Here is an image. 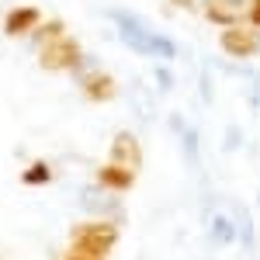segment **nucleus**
Instances as JSON below:
<instances>
[{"label":"nucleus","instance_id":"6ab92c4d","mask_svg":"<svg viewBox=\"0 0 260 260\" xmlns=\"http://www.w3.org/2000/svg\"><path fill=\"white\" fill-rule=\"evenodd\" d=\"M153 80H156V87H160L163 94L174 87V77H170V70H167V66H156V70H153Z\"/></svg>","mask_w":260,"mask_h":260},{"label":"nucleus","instance_id":"4be33fe9","mask_svg":"<svg viewBox=\"0 0 260 260\" xmlns=\"http://www.w3.org/2000/svg\"><path fill=\"white\" fill-rule=\"evenodd\" d=\"M170 128H174V136H180V132L187 128V121H184V115H170Z\"/></svg>","mask_w":260,"mask_h":260},{"label":"nucleus","instance_id":"aec40b11","mask_svg":"<svg viewBox=\"0 0 260 260\" xmlns=\"http://www.w3.org/2000/svg\"><path fill=\"white\" fill-rule=\"evenodd\" d=\"M246 80H250V108L257 111V108H260V77L246 70Z\"/></svg>","mask_w":260,"mask_h":260},{"label":"nucleus","instance_id":"f8f14e48","mask_svg":"<svg viewBox=\"0 0 260 260\" xmlns=\"http://www.w3.org/2000/svg\"><path fill=\"white\" fill-rule=\"evenodd\" d=\"M233 222H236V236H240V246L246 253H253V246H257V229H253V215L246 212V208H236L233 212Z\"/></svg>","mask_w":260,"mask_h":260},{"label":"nucleus","instance_id":"4468645a","mask_svg":"<svg viewBox=\"0 0 260 260\" xmlns=\"http://www.w3.org/2000/svg\"><path fill=\"white\" fill-rule=\"evenodd\" d=\"M177 139H180V149H184L187 167H198V156H201V136H198V128H194V125H187Z\"/></svg>","mask_w":260,"mask_h":260},{"label":"nucleus","instance_id":"7ed1b4c3","mask_svg":"<svg viewBox=\"0 0 260 260\" xmlns=\"http://www.w3.org/2000/svg\"><path fill=\"white\" fill-rule=\"evenodd\" d=\"M39 66L49 73H73L83 66V49L73 35H62V39L39 45Z\"/></svg>","mask_w":260,"mask_h":260},{"label":"nucleus","instance_id":"ddd939ff","mask_svg":"<svg viewBox=\"0 0 260 260\" xmlns=\"http://www.w3.org/2000/svg\"><path fill=\"white\" fill-rule=\"evenodd\" d=\"M21 184L24 187H45V184H52V167L45 160H31L21 170Z\"/></svg>","mask_w":260,"mask_h":260},{"label":"nucleus","instance_id":"6e6552de","mask_svg":"<svg viewBox=\"0 0 260 260\" xmlns=\"http://www.w3.org/2000/svg\"><path fill=\"white\" fill-rule=\"evenodd\" d=\"M77 80H80L83 98L94 101V104H108V101L118 98V80H115L111 73H104V70H90V73H80Z\"/></svg>","mask_w":260,"mask_h":260},{"label":"nucleus","instance_id":"412c9836","mask_svg":"<svg viewBox=\"0 0 260 260\" xmlns=\"http://www.w3.org/2000/svg\"><path fill=\"white\" fill-rule=\"evenodd\" d=\"M246 24L260 28V0H250V7H246Z\"/></svg>","mask_w":260,"mask_h":260},{"label":"nucleus","instance_id":"423d86ee","mask_svg":"<svg viewBox=\"0 0 260 260\" xmlns=\"http://www.w3.org/2000/svg\"><path fill=\"white\" fill-rule=\"evenodd\" d=\"M246 7H250V0H201L205 21H212V24H219V28L243 24V21H246Z\"/></svg>","mask_w":260,"mask_h":260},{"label":"nucleus","instance_id":"9b49d317","mask_svg":"<svg viewBox=\"0 0 260 260\" xmlns=\"http://www.w3.org/2000/svg\"><path fill=\"white\" fill-rule=\"evenodd\" d=\"M208 240H212V246H233V243H240L233 215H225V212H215V215L208 219Z\"/></svg>","mask_w":260,"mask_h":260},{"label":"nucleus","instance_id":"f3484780","mask_svg":"<svg viewBox=\"0 0 260 260\" xmlns=\"http://www.w3.org/2000/svg\"><path fill=\"white\" fill-rule=\"evenodd\" d=\"M243 146V128H225V139H222V153H233V149H240Z\"/></svg>","mask_w":260,"mask_h":260},{"label":"nucleus","instance_id":"f257e3e1","mask_svg":"<svg viewBox=\"0 0 260 260\" xmlns=\"http://www.w3.org/2000/svg\"><path fill=\"white\" fill-rule=\"evenodd\" d=\"M108 18L115 24V31H118L121 45H128L132 52H139V56H149V59H177V42L160 35V31H153L146 21H139L132 11H108Z\"/></svg>","mask_w":260,"mask_h":260},{"label":"nucleus","instance_id":"0eeeda50","mask_svg":"<svg viewBox=\"0 0 260 260\" xmlns=\"http://www.w3.org/2000/svg\"><path fill=\"white\" fill-rule=\"evenodd\" d=\"M42 11L39 7H31V4H21V7H11L7 14H4V31H7V39H24V35H35L42 28Z\"/></svg>","mask_w":260,"mask_h":260},{"label":"nucleus","instance_id":"9d476101","mask_svg":"<svg viewBox=\"0 0 260 260\" xmlns=\"http://www.w3.org/2000/svg\"><path fill=\"white\" fill-rule=\"evenodd\" d=\"M136 170H125L118 163H104L98 167V174H94V184L104 187V191H111V194H125V191H132L136 187Z\"/></svg>","mask_w":260,"mask_h":260},{"label":"nucleus","instance_id":"b1692460","mask_svg":"<svg viewBox=\"0 0 260 260\" xmlns=\"http://www.w3.org/2000/svg\"><path fill=\"white\" fill-rule=\"evenodd\" d=\"M62 260H90V257H77V253H70V257H62Z\"/></svg>","mask_w":260,"mask_h":260},{"label":"nucleus","instance_id":"39448f33","mask_svg":"<svg viewBox=\"0 0 260 260\" xmlns=\"http://www.w3.org/2000/svg\"><path fill=\"white\" fill-rule=\"evenodd\" d=\"M77 201H80V208L90 215V219H111V222H118V215H121L118 194L104 191V187H98V184H87V187H80Z\"/></svg>","mask_w":260,"mask_h":260},{"label":"nucleus","instance_id":"f03ea898","mask_svg":"<svg viewBox=\"0 0 260 260\" xmlns=\"http://www.w3.org/2000/svg\"><path fill=\"white\" fill-rule=\"evenodd\" d=\"M118 243V222L111 219H87L70 229V253L90 260H108Z\"/></svg>","mask_w":260,"mask_h":260},{"label":"nucleus","instance_id":"a211bd4d","mask_svg":"<svg viewBox=\"0 0 260 260\" xmlns=\"http://www.w3.org/2000/svg\"><path fill=\"white\" fill-rule=\"evenodd\" d=\"M198 90H201V98H205V104H212V98H215V87H212V73H208V70H201Z\"/></svg>","mask_w":260,"mask_h":260},{"label":"nucleus","instance_id":"2eb2a0df","mask_svg":"<svg viewBox=\"0 0 260 260\" xmlns=\"http://www.w3.org/2000/svg\"><path fill=\"white\" fill-rule=\"evenodd\" d=\"M66 35V24L62 21H42V28L35 31V45H49V42H56Z\"/></svg>","mask_w":260,"mask_h":260},{"label":"nucleus","instance_id":"5701e85b","mask_svg":"<svg viewBox=\"0 0 260 260\" xmlns=\"http://www.w3.org/2000/svg\"><path fill=\"white\" fill-rule=\"evenodd\" d=\"M177 7H194V0H174Z\"/></svg>","mask_w":260,"mask_h":260},{"label":"nucleus","instance_id":"dca6fc26","mask_svg":"<svg viewBox=\"0 0 260 260\" xmlns=\"http://www.w3.org/2000/svg\"><path fill=\"white\" fill-rule=\"evenodd\" d=\"M128 94L136 98V101H132V111L146 121L149 115H153V104H146V87H142V83H132V87H128Z\"/></svg>","mask_w":260,"mask_h":260},{"label":"nucleus","instance_id":"20e7f679","mask_svg":"<svg viewBox=\"0 0 260 260\" xmlns=\"http://www.w3.org/2000/svg\"><path fill=\"white\" fill-rule=\"evenodd\" d=\"M219 49L225 56H233V59H253V56H260V28H253V24L222 28Z\"/></svg>","mask_w":260,"mask_h":260},{"label":"nucleus","instance_id":"1a4fd4ad","mask_svg":"<svg viewBox=\"0 0 260 260\" xmlns=\"http://www.w3.org/2000/svg\"><path fill=\"white\" fill-rule=\"evenodd\" d=\"M108 163H118L125 170H136L142 167V146L132 132H115L111 136V149H108Z\"/></svg>","mask_w":260,"mask_h":260}]
</instances>
